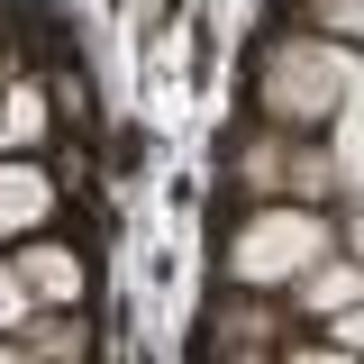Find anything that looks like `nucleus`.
<instances>
[{
	"label": "nucleus",
	"mask_w": 364,
	"mask_h": 364,
	"mask_svg": "<svg viewBox=\"0 0 364 364\" xmlns=\"http://www.w3.org/2000/svg\"><path fill=\"white\" fill-rule=\"evenodd\" d=\"M301 255H310V228H301V219H273V228L246 237V255H237V264H246V273H291Z\"/></svg>",
	"instance_id": "obj_1"
},
{
	"label": "nucleus",
	"mask_w": 364,
	"mask_h": 364,
	"mask_svg": "<svg viewBox=\"0 0 364 364\" xmlns=\"http://www.w3.org/2000/svg\"><path fill=\"white\" fill-rule=\"evenodd\" d=\"M28 210V173H0V219H18Z\"/></svg>",
	"instance_id": "obj_2"
},
{
	"label": "nucleus",
	"mask_w": 364,
	"mask_h": 364,
	"mask_svg": "<svg viewBox=\"0 0 364 364\" xmlns=\"http://www.w3.org/2000/svg\"><path fill=\"white\" fill-rule=\"evenodd\" d=\"M328 18H346V28H364V0H318Z\"/></svg>",
	"instance_id": "obj_3"
}]
</instances>
